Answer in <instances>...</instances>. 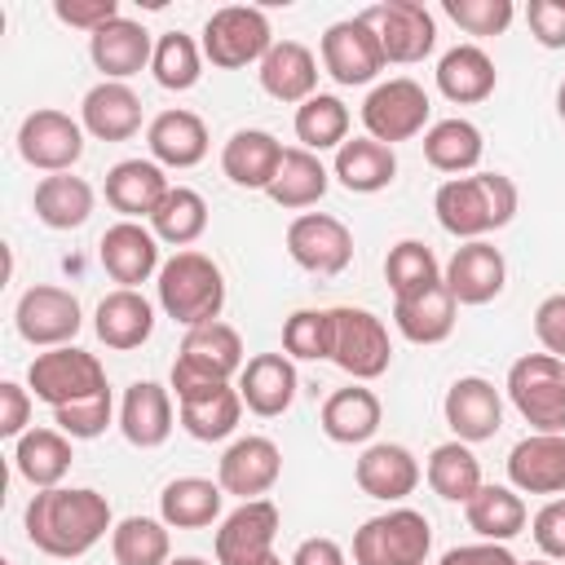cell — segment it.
I'll return each mask as SVG.
<instances>
[{"label": "cell", "instance_id": "d4e9b609", "mask_svg": "<svg viewBox=\"0 0 565 565\" xmlns=\"http://www.w3.org/2000/svg\"><path fill=\"white\" fill-rule=\"evenodd\" d=\"M296 366L287 353H256L247 358V366L238 371V397L252 415L274 419L296 402Z\"/></svg>", "mask_w": 565, "mask_h": 565}, {"label": "cell", "instance_id": "f6af8a7d", "mask_svg": "<svg viewBox=\"0 0 565 565\" xmlns=\"http://www.w3.org/2000/svg\"><path fill=\"white\" fill-rule=\"evenodd\" d=\"M150 230H154V238H163L172 247L199 243L203 230H207V203H203V194L190 190V185H172L168 199L159 203V212L150 216Z\"/></svg>", "mask_w": 565, "mask_h": 565}, {"label": "cell", "instance_id": "44dd1931", "mask_svg": "<svg viewBox=\"0 0 565 565\" xmlns=\"http://www.w3.org/2000/svg\"><path fill=\"white\" fill-rule=\"evenodd\" d=\"M508 481L521 494H565V433H530L508 450Z\"/></svg>", "mask_w": 565, "mask_h": 565}, {"label": "cell", "instance_id": "7402d4cb", "mask_svg": "<svg viewBox=\"0 0 565 565\" xmlns=\"http://www.w3.org/2000/svg\"><path fill=\"white\" fill-rule=\"evenodd\" d=\"M119 433L137 450H154L172 437V393L154 380H137L119 402Z\"/></svg>", "mask_w": 565, "mask_h": 565}, {"label": "cell", "instance_id": "e7e4bbea", "mask_svg": "<svg viewBox=\"0 0 565 565\" xmlns=\"http://www.w3.org/2000/svg\"><path fill=\"white\" fill-rule=\"evenodd\" d=\"M265 565H282V556H269V561H265Z\"/></svg>", "mask_w": 565, "mask_h": 565}, {"label": "cell", "instance_id": "db71d44e", "mask_svg": "<svg viewBox=\"0 0 565 565\" xmlns=\"http://www.w3.org/2000/svg\"><path fill=\"white\" fill-rule=\"evenodd\" d=\"M53 13L66 22V26H79V31H102L106 22L124 18L119 13V0H53Z\"/></svg>", "mask_w": 565, "mask_h": 565}, {"label": "cell", "instance_id": "1f68e13d", "mask_svg": "<svg viewBox=\"0 0 565 565\" xmlns=\"http://www.w3.org/2000/svg\"><path fill=\"white\" fill-rule=\"evenodd\" d=\"M494 84H499V71H494L490 53L477 49V44H455V49H446L441 62H437V88H441V97L455 102V106L486 102V97L494 93Z\"/></svg>", "mask_w": 565, "mask_h": 565}, {"label": "cell", "instance_id": "484cf974", "mask_svg": "<svg viewBox=\"0 0 565 565\" xmlns=\"http://www.w3.org/2000/svg\"><path fill=\"white\" fill-rule=\"evenodd\" d=\"M168 177L154 159H119L110 172H106V203L124 216V221H137V216H154L159 203L168 199Z\"/></svg>", "mask_w": 565, "mask_h": 565}, {"label": "cell", "instance_id": "b9f144b4", "mask_svg": "<svg viewBox=\"0 0 565 565\" xmlns=\"http://www.w3.org/2000/svg\"><path fill=\"white\" fill-rule=\"evenodd\" d=\"M424 477H428L433 494H441L446 503H468L486 486L481 481V463L468 450V441H441V446H433V455L424 463Z\"/></svg>", "mask_w": 565, "mask_h": 565}, {"label": "cell", "instance_id": "ba28073f", "mask_svg": "<svg viewBox=\"0 0 565 565\" xmlns=\"http://www.w3.org/2000/svg\"><path fill=\"white\" fill-rule=\"evenodd\" d=\"M331 362L362 380H380L393 362V344H388V327L371 313V309H353V305H335L331 309Z\"/></svg>", "mask_w": 565, "mask_h": 565}, {"label": "cell", "instance_id": "7c38bea8", "mask_svg": "<svg viewBox=\"0 0 565 565\" xmlns=\"http://www.w3.org/2000/svg\"><path fill=\"white\" fill-rule=\"evenodd\" d=\"M18 154L22 163L40 168V172H71L84 154V124L71 119L66 110L40 106L18 124Z\"/></svg>", "mask_w": 565, "mask_h": 565}, {"label": "cell", "instance_id": "d6986e66", "mask_svg": "<svg viewBox=\"0 0 565 565\" xmlns=\"http://www.w3.org/2000/svg\"><path fill=\"white\" fill-rule=\"evenodd\" d=\"M446 424L455 433V441H490L499 428H503V397L490 380L481 375H459L450 388H446Z\"/></svg>", "mask_w": 565, "mask_h": 565}, {"label": "cell", "instance_id": "30bf717a", "mask_svg": "<svg viewBox=\"0 0 565 565\" xmlns=\"http://www.w3.org/2000/svg\"><path fill=\"white\" fill-rule=\"evenodd\" d=\"M358 18L375 31V40L384 49V62L411 66V62H424L437 44V22L419 0H384V4L362 9Z\"/></svg>", "mask_w": 565, "mask_h": 565}, {"label": "cell", "instance_id": "5b68a950", "mask_svg": "<svg viewBox=\"0 0 565 565\" xmlns=\"http://www.w3.org/2000/svg\"><path fill=\"white\" fill-rule=\"evenodd\" d=\"M508 397L534 433H565V362L525 353L508 366Z\"/></svg>", "mask_w": 565, "mask_h": 565}, {"label": "cell", "instance_id": "4dcf8cb0", "mask_svg": "<svg viewBox=\"0 0 565 565\" xmlns=\"http://www.w3.org/2000/svg\"><path fill=\"white\" fill-rule=\"evenodd\" d=\"M150 159L159 168H194L207 154V124L194 110H159L146 128Z\"/></svg>", "mask_w": 565, "mask_h": 565}, {"label": "cell", "instance_id": "03108f58", "mask_svg": "<svg viewBox=\"0 0 565 565\" xmlns=\"http://www.w3.org/2000/svg\"><path fill=\"white\" fill-rule=\"evenodd\" d=\"M561 362H565V358H561Z\"/></svg>", "mask_w": 565, "mask_h": 565}, {"label": "cell", "instance_id": "91938a15", "mask_svg": "<svg viewBox=\"0 0 565 565\" xmlns=\"http://www.w3.org/2000/svg\"><path fill=\"white\" fill-rule=\"evenodd\" d=\"M287 565H344V552L335 539H305Z\"/></svg>", "mask_w": 565, "mask_h": 565}, {"label": "cell", "instance_id": "cb8c5ba5", "mask_svg": "<svg viewBox=\"0 0 565 565\" xmlns=\"http://www.w3.org/2000/svg\"><path fill=\"white\" fill-rule=\"evenodd\" d=\"M88 57H93V66H97L106 79L124 84L128 75H137L141 66H150L154 40H150V31H146L141 22L115 18V22H106L102 31L88 35Z\"/></svg>", "mask_w": 565, "mask_h": 565}, {"label": "cell", "instance_id": "ffe728a7", "mask_svg": "<svg viewBox=\"0 0 565 565\" xmlns=\"http://www.w3.org/2000/svg\"><path fill=\"white\" fill-rule=\"evenodd\" d=\"M97 260H102V269L119 287H132V291L141 282H150V274L163 269L159 265V238H154V230H146L137 221H115L102 234V243H97Z\"/></svg>", "mask_w": 565, "mask_h": 565}, {"label": "cell", "instance_id": "9f6ffc18", "mask_svg": "<svg viewBox=\"0 0 565 565\" xmlns=\"http://www.w3.org/2000/svg\"><path fill=\"white\" fill-rule=\"evenodd\" d=\"M534 335H539L543 353L565 358V291L539 300V309H534Z\"/></svg>", "mask_w": 565, "mask_h": 565}, {"label": "cell", "instance_id": "603a6c76", "mask_svg": "<svg viewBox=\"0 0 565 565\" xmlns=\"http://www.w3.org/2000/svg\"><path fill=\"white\" fill-rule=\"evenodd\" d=\"M353 477H358V490L371 494V499H384V503H402L406 494H415L419 486V463L406 446L397 441H375L358 455L353 463Z\"/></svg>", "mask_w": 565, "mask_h": 565}, {"label": "cell", "instance_id": "f35d334b", "mask_svg": "<svg viewBox=\"0 0 565 565\" xmlns=\"http://www.w3.org/2000/svg\"><path fill=\"white\" fill-rule=\"evenodd\" d=\"M177 419L194 441H225L243 419L238 384H221V388H207L199 397L177 402Z\"/></svg>", "mask_w": 565, "mask_h": 565}, {"label": "cell", "instance_id": "7a4b0ae2", "mask_svg": "<svg viewBox=\"0 0 565 565\" xmlns=\"http://www.w3.org/2000/svg\"><path fill=\"white\" fill-rule=\"evenodd\" d=\"M433 212L446 234L472 243L490 230H503L516 216V185L503 172H477V177H450L433 194Z\"/></svg>", "mask_w": 565, "mask_h": 565}, {"label": "cell", "instance_id": "680465c9", "mask_svg": "<svg viewBox=\"0 0 565 565\" xmlns=\"http://www.w3.org/2000/svg\"><path fill=\"white\" fill-rule=\"evenodd\" d=\"M437 565H521L503 543H463V547H450Z\"/></svg>", "mask_w": 565, "mask_h": 565}, {"label": "cell", "instance_id": "e0dca14e", "mask_svg": "<svg viewBox=\"0 0 565 565\" xmlns=\"http://www.w3.org/2000/svg\"><path fill=\"white\" fill-rule=\"evenodd\" d=\"M441 282L455 296V305H490L508 282V260L494 243L472 238V243L455 247V256L441 269Z\"/></svg>", "mask_w": 565, "mask_h": 565}, {"label": "cell", "instance_id": "4fadbf2b", "mask_svg": "<svg viewBox=\"0 0 565 565\" xmlns=\"http://www.w3.org/2000/svg\"><path fill=\"white\" fill-rule=\"evenodd\" d=\"M13 322H18V335L35 349H62L79 335L84 327V313H79V300L66 291V287H53V282H35L18 296V309H13Z\"/></svg>", "mask_w": 565, "mask_h": 565}, {"label": "cell", "instance_id": "ac0fdd59", "mask_svg": "<svg viewBox=\"0 0 565 565\" xmlns=\"http://www.w3.org/2000/svg\"><path fill=\"white\" fill-rule=\"evenodd\" d=\"M282 477V450L269 437H238L221 463H216V481L225 494L234 499H265L274 490V481Z\"/></svg>", "mask_w": 565, "mask_h": 565}, {"label": "cell", "instance_id": "3957f363", "mask_svg": "<svg viewBox=\"0 0 565 565\" xmlns=\"http://www.w3.org/2000/svg\"><path fill=\"white\" fill-rule=\"evenodd\" d=\"M154 287H159V309L172 322H181L185 331L203 327V322H216L221 309H225L221 265L203 252H177L172 260H163Z\"/></svg>", "mask_w": 565, "mask_h": 565}, {"label": "cell", "instance_id": "c3c4849f", "mask_svg": "<svg viewBox=\"0 0 565 565\" xmlns=\"http://www.w3.org/2000/svg\"><path fill=\"white\" fill-rule=\"evenodd\" d=\"M150 71H154L159 88L185 93V88H194L199 75H203V44H194L185 31H163V35L154 40Z\"/></svg>", "mask_w": 565, "mask_h": 565}, {"label": "cell", "instance_id": "836d02e7", "mask_svg": "<svg viewBox=\"0 0 565 565\" xmlns=\"http://www.w3.org/2000/svg\"><path fill=\"white\" fill-rule=\"evenodd\" d=\"M335 181L349 190V194H375L384 185H393L397 177V154L393 146L375 141V137H349L340 150H335Z\"/></svg>", "mask_w": 565, "mask_h": 565}, {"label": "cell", "instance_id": "816d5d0a", "mask_svg": "<svg viewBox=\"0 0 565 565\" xmlns=\"http://www.w3.org/2000/svg\"><path fill=\"white\" fill-rule=\"evenodd\" d=\"M441 13L468 35H503L512 22V0H441Z\"/></svg>", "mask_w": 565, "mask_h": 565}, {"label": "cell", "instance_id": "f1b7e54d", "mask_svg": "<svg viewBox=\"0 0 565 565\" xmlns=\"http://www.w3.org/2000/svg\"><path fill=\"white\" fill-rule=\"evenodd\" d=\"M282 141L265 128H238L225 150H221V172L238 185V190H269V181L278 177L282 163Z\"/></svg>", "mask_w": 565, "mask_h": 565}, {"label": "cell", "instance_id": "8992f818", "mask_svg": "<svg viewBox=\"0 0 565 565\" xmlns=\"http://www.w3.org/2000/svg\"><path fill=\"white\" fill-rule=\"evenodd\" d=\"M433 552V525L415 508H393L353 534V565H424Z\"/></svg>", "mask_w": 565, "mask_h": 565}, {"label": "cell", "instance_id": "94428289", "mask_svg": "<svg viewBox=\"0 0 565 565\" xmlns=\"http://www.w3.org/2000/svg\"><path fill=\"white\" fill-rule=\"evenodd\" d=\"M168 565H212V561H203V556H172Z\"/></svg>", "mask_w": 565, "mask_h": 565}, {"label": "cell", "instance_id": "52a82bcc", "mask_svg": "<svg viewBox=\"0 0 565 565\" xmlns=\"http://www.w3.org/2000/svg\"><path fill=\"white\" fill-rule=\"evenodd\" d=\"M274 49V31L265 9L252 4H225L203 22V57L221 71H243V66H260L265 53Z\"/></svg>", "mask_w": 565, "mask_h": 565}, {"label": "cell", "instance_id": "d6a6232c", "mask_svg": "<svg viewBox=\"0 0 565 565\" xmlns=\"http://www.w3.org/2000/svg\"><path fill=\"white\" fill-rule=\"evenodd\" d=\"M455 296L446 291V282H433L406 300H393V322L411 344H441L455 331Z\"/></svg>", "mask_w": 565, "mask_h": 565}, {"label": "cell", "instance_id": "6f0895ef", "mask_svg": "<svg viewBox=\"0 0 565 565\" xmlns=\"http://www.w3.org/2000/svg\"><path fill=\"white\" fill-rule=\"evenodd\" d=\"M31 388L4 380L0 384V437H22L26 433V419H31Z\"/></svg>", "mask_w": 565, "mask_h": 565}, {"label": "cell", "instance_id": "5bb4252c", "mask_svg": "<svg viewBox=\"0 0 565 565\" xmlns=\"http://www.w3.org/2000/svg\"><path fill=\"white\" fill-rule=\"evenodd\" d=\"M287 256L318 278H335L353 260V234L331 212H300L287 225Z\"/></svg>", "mask_w": 565, "mask_h": 565}, {"label": "cell", "instance_id": "e575fe53", "mask_svg": "<svg viewBox=\"0 0 565 565\" xmlns=\"http://www.w3.org/2000/svg\"><path fill=\"white\" fill-rule=\"evenodd\" d=\"M375 428H380V397L366 384L335 388L322 402V433L335 446H362L375 437Z\"/></svg>", "mask_w": 565, "mask_h": 565}, {"label": "cell", "instance_id": "9c48e42d", "mask_svg": "<svg viewBox=\"0 0 565 565\" xmlns=\"http://www.w3.org/2000/svg\"><path fill=\"white\" fill-rule=\"evenodd\" d=\"M26 388L35 402L44 406H71V402H84L106 384V371L93 353L75 349V344H62V349H49V353H35V362L26 366Z\"/></svg>", "mask_w": 565, "mask_h": 565}, {"label": "cell", "instance_id": "4316f807", "mask_svg": "<svg viewBox=\"0 0 565 565\" xmlns=\"http://www.w3.org/2000/svg\"><path fill=\"white\" fill-rule=\"evenodd\" d=\"M93 331L115 353L141 349L150 340V331H154V305L132 287H115L110 296H102V305L93 313Z\"/></svg>", "mask_w": 565, "mask_h": 565}, {"label": "cell", "instance_id": "2e32d148", "mask_svg": "<svg viewBox=\"0 0 565 565\" xmlns=\"http://www.w3.org/2000/svg\"><path fill=\"white\" fill-rule=\"evenodd\" d=\"M384 66H388L384 62V49H380L375 31L362 18H344V22H331L322 31V71L335 84H344V88L371 84Z\"/></svg>", "mask_w": 565, "mask_h": 565}, {"label": "cell", "instance_id": "d590c367", "mask_svg": "<svg viewBox=\"0 0 565 565\" xmlns=\"http://www.w3.org/2000/svg\"><path fill=\"white\" fill-rule=\"evenodd\" d=\"M71 437L62 428H26L13 446V468L35 490H53L71 468Z\"/></svg>", "mask_w": 565, "mask_h": 565}, {"label": "cell", "instance_id": "277c9868", "mask_svg": "<svg viewBox=\"0 0 565 565\" xmlns=\"http://www.w3.org/2000/svg\"><path fill=\"white\" fill-rule=\"evenodd\" d=\"M243 340L230 322H203V327H190L181 349H177V362H172V393L177 402L185 397H199L207 388H221L230 384L238 371H243Z\"/></svg>", "mask_w": 565, "mask_h": 565}, {"label": "cell", "instance_id": "8fae6325", "mask_svg": "<svg viewBox=\"0 0 565 565\" xmlns=\"http://www.w3.org/2000/svg\"><path fill=\"white\" fill-rule=\"evenodd\" d=\"M428 110H433V102H428L424 84H415V79H406V75H402V79H384V84H375V88L366 93V102H362V128H366V137H375V141H384V146L411 141V137L424 132Z\"/></svg>", "mask_w": 565, "mask_h": 565}, {"label": "cell", "instance_id": "83f0119b", "mask_svg": "<svg viewBox=\"0 0 565 565\" xmlns=\"http://www.w3.org/2000/svg\"><path fill=\"white\" fill-rule=\"evenodd\" d=\"M79 124L84 132H93L97 141H128L141 128V97L128 84L102 79L84 93L79 102Z\"/></svg>", "mask_w": 565, "mask_h": 565}, {"label": "cell", "instance_id": "bcb514c9", "mask_svg": "<svg viewBox=\"0 0 565 565\" xmlns=\"http://www.w3.org/2000/svg\"><path fill=\"white\" fill-rule=\"evenodd\" d=\"M384 282H388L393 300H406V296H415V291L441 282V265H437V256H433L428 243L402 238V243H393L388 256H384Z\"/></svg>", "mask_w": 565, "mask_h": 565}, {"label": "cell", "instance_id": "60d3db41", "mask_svg": "<svg viewBox=\"0 0 565 565\" xmlns=\"http://www.w3.org/2000/svg\"><path fill=\"white\" fill-rule=\"evenodd\" d=\"M31 207L49 230H79L93 216V185L75 172H53L35 185Z\"/></svg>", "mask_w": 565, "mask_h": 565}, {"label": "cell", "instance_id": "6125c7cd", "mask_svg": "<svg viewBox=\"0 0 565 565\" xmlns=\"http://www.w3.org/2000/svg\"><path fill=\"white\" fill-rule=\"evenodd\" d=\"M556 115L565 119V79H561V88H556Z\"/></svg>", "mask_w": 565, "mask_h": 565}, {"label": "cell", "instance_id": "9a60e30c", "mask_svg": "<svg viewBox=\"0 0 565 565\" xmlns=\"http://www.w3.org/2000/svg\"><path fill=\"white\" fill-rule=\"evenodd\" d=\"M278 525L282 516L269 499L238 503L216 530V565H265L274 556Z\"/></svg>", "mask_w": 565, "mask_h": 565}, {"label": "cell", "instance_id": "6da1fadb", "mask_svg": "<svg viewBox=\"0 0 565 565\" xmlns=\"http://www.w3.org/2000/svg\"><path fill=\"white\" fill-rule=\"evenodd\" d=\"M22 525H26L31 547L53 561H75V556L93 552L106 539V530H115L106 494L84 490V486L79 490H66V486L35 490L22 512Z\"/></svg>", "mask_w": 565, "mask_h": 565}, {"label": "cell", "instance_id": "8d00e7d4", "mask_svg": "<svg viewBox=\"0 0 565 565\" xmlns=\"http://www.w3.org/2000/svg\"><path fill=\"white\" fill-rule=\"evenodd\" d=\"M221 503H225V490L221 481H207V477H177L163 486L159 494V521L172 525V530H203L221 516Z\"/></svg>", "mask_w": 565, "mask_h": 565}, {"label": "cell", "instance_id": "7bdbcfd3", "mask_svg": "<svg viewBox=\"0 0 565 565\" xmlns=\"http://www.w3.org/2000/svg\"><path fill=\"white\" fill-rule=\"evenodd\" d=\"M481 128L468 124V119H437L428 132H424V159L437 168V172H472L481 163Z\"/></svg>", "mask_w": 565, "mask_h": 565}, {"label": "cell", "instance_id": "f546056e", "mask_svg": "<svg viewBox=\"0 0 565 565\" xmlns=\"http://www.w3.org/2000/svg\"><path fill=\"white\" fill-rule=\"evenodd\" d=\"M256 75H260V88L274 102H287V106L291 102L305 106L318 93V57L300 40H274V49L265 53Z\"/></svg>", "mask_w": 565, "mask_h": 565}, {"label": "cell", "instance_id": "74e56055", "mask_svg": "<svg viewBox=\"0 0 565 565\" xmlns=\"http://www.w3.org/2000/svg\"><path fill=\"white\" fill-rule=\"evenodd\" d=\"M327 185H331V172L322 168V159H318L313 150H305V146H291V150L282 154L278 177L269 181L265 194H269L278 207L300 212V207H313V203L327 194Z\"/></svg>", "mask_w": 565, "mask_h": 565}, {"label": "cell", "instance_id": "681fc988", "mask_svg": "<svg viewBox=\"0 0 565 565\" xmlns=\"http://www.w3.org/2000/svg\"><path fill=\"white\" fill-rule=\"evenodd\" d=\"M282 349L287 358H331V309H296L282 322Z\"/></svg>", "mask_w": 565, "mask_h": 565}, {"label": "cell", "instance_id": "11a10c76", "mask_svg": "<svg viewBox=\"0 0 565 565\" xmlns=\"http://www.w3.org/2000/svg\"><path fill=\"white\" fill-rule=\"evenodd\" d=\"M525 22L543 49H565V0H530Z\"/></svg>", "mask_w": 565, "mask_h": 565}, {"label": "cell", "instance_id": "be15d7a7", "mask_svg": "<svg viewBox=\"0 0 565 565\" xmlns=\"http://www.w3.org/2000/svg\"><path fill=\"white\" fill-rule=\"evenodd\" d=\"M521 565H552V561H547V556H543V561H521Z\"/></svg>", "mask_w": 565, "mask_h": 565}, {"label": "cell", "instance_id": "7dc6e473", "mask_svg": "<svg viewBox=\"0 0 565 565\" xmlns=\"http://www.w3.org/2000/svg\"><path fill=\"white\" fill-rule=\"evenodd\" d=\"M168 543V525L154 516H124L110 530V556L115 565H168L172 556Z\"/></svg>", "mask_w": 565, "mask_h": 565}, {"label": "cell", "instance_id": "ee69618b", "mask_svg": "<svg viewBox=\"0 0 565 565\" xmlns=\"http://www.w3.org/2000/svg\"><path fill=\"white\" fill-rule=\"evenodd\" d=\"M296 137L305 150H340L349 141V106L335 93H313L305 106H296Z\"/></svg>", "mask_w": 565, "mask_h": 565}, {"label": "cell", "instance_id": "f5cc1de1", "mask_svg": "<svg viewBox=\"0 0 565 565\" xmlns=\"http://www.w3.org/2000/svg\"><path fill=\"white\" fill-rule=\"evenodd\" d=\"M530 534H534V543H539V552H543L547 561H565V494L547 499V503L534 512Z\"/></svg>", "mask_w": 565, "mask_h": 565}, {"label": "cell", "instance_id": "ab89813d", "mask_svg": "<svg viewBox=\"0 0 565 565\" xmlns=\"http://www.w3.org/2000/svg\"><path fill=\"white\" fill-rule=\"evenodd\" d=\"M463 516H468V530L486 543H508L525 530V503H521V490L512 486H481L463 503Z\"/></svg>", "mask_w": 565, "mask_h": 565}, {"label": "cell", "instance_id": "f907efd6", "mask_svg": "<svg viewBox=\"0 0 565 565\" xmlns=\"http://www.w3.org/2000/svg\"><path fill=\"white\" fill-rule=\"evenodd\" d=\"M110 415H115V397H110V388H102V393H93V397H84V402L57 406V411H53V424H57L71 441H93V437L106 433Z\"/></svg>", "mask_w": 565, "mask_h": 565}]
</instances>
